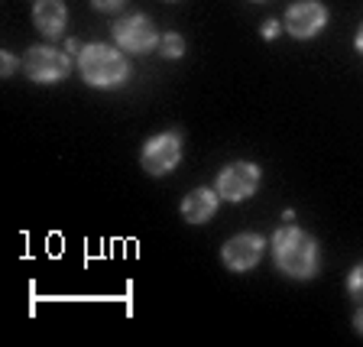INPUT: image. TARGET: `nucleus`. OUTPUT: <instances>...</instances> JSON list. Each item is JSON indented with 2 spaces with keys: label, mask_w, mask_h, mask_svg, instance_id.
Here are the masks:
<instances>
[{
  "label": "nucleus",
  "mask_w": 363,
  "mask_h": 347,
  "mask_svg": "<svg viewBox=\"0 0 363 347\" xmlns=\"http://www.w3.org/2000/svg\"><path fill=\"white\" fill-rule=\"evenodd\" d=\"M325 23H328V10L318 0H302V4L289 7V13H286V30L295 39L318 36V33L325 30Z\"/></svg>",
  "instance_id": "0eeeda50"
},
{
  "label": "nucleus",
  "mask_w": 363,
  "mask_h": 347,
  "mask_svg": "<svg viewBox=\"0 0 363 347\" xmlns=\"http://www.w3.org/2000/svg\"><path fill=\"white\" fill-rule=\"evenodd\" d=\"M33 23L36 30L49 39H59L65 33V23H68V10L62 0H36L33 7Z\"/></svg>",
  "instance_id": "1a4fd4ad"
},
{
  "label": "nucleus",
  "mask_w": 363,
  "mask_h": 347,
  "mask_svg": "<svg viewBox=\"0 0 363 347\" xmlns=\"http://www.w3.org/2000/svg\"><path fill=\"white\" fill-rule=\"evenodd\" d=\"M91 4H94L98 10H117V7L123 4V0H91Z\"/></svg>",
  "instance_id": "4468645a"
},
{
  "label": "nucleus",
  "mask_w": 363,
  "mask_h": 347,
  "mask_svg": "<svg viewBox=\"0 0 363 347\" xmlns=\"http://www.w3.org/2000/svg\"><path fill=\"white\" fill-rule=\"evenodd\" d=\"M113 39H117V45H121L123 53H136V55L150 53L152 45L159 43L156 30H152V23H150V16H143V13L123 16V20L113 26Z\"/></svg>",
  "instance_id": "20e7f679"
},
{
  "label": "nucleus",
  "mask_w": 363,
  "mask_h": 347,
  "mask_svg": "<svg viewBox=\"0 0 363 347\" xmlns=\"http://www.w3.org/2000/svg\"><path fill=\"white\" fill-rule=\"evenodd\" d=\"M82 75L91 88H117L127 78V59L104 43H91L82 49Z\"/></svg>",
  "instance_id": "f03ea898"
},
{
  "label": "nucleus",
  "mask_w": 363,
  "mask_h": 347,
  "mask_svg": "<svg viewBox=\"0 0 363 347\" xmlns=\"http://www.w3.org/2000/svg\"><path fill=\"white\" fill-rule=\"evenodd\" d=\"M272 257L286 276L292 280H308L318 270V243L298 227H282L272 237Z\"/></svg>",
  "instance_id": "f257e3e1"
},
{
  "label": "nucleus",
  "mask_w": 363,
  "mask_h": 347,
  "mask_svg": "<svg viewBox=\"0 0 363 347\" xmlns=\"http://www.w3.org/2000/svg\"><path fill=\"white\" fill-rule=\"evenodd\" d=\"M263 257V241L257 234H237L234 241H227L224 250H220V260H224L227 270L234 272H247L259 263Z\"/></svg>",
  "instance_id": "6e6552de"
},
{
  "label": "nucleus",
  "mask_w": 363,
  "mask_h": 347,
  "mask_svg": "<svg viewBox=\"0 0 363 347\" xmlns=\"http://www.w3.org/2000/svg\"><path fill=\"white\" fill-rule=\"evenodd\" d=\"M259 185V169L253 163H234L218 175V195L227 202H243L257 192Z\"/></svg>",
  "instance_id": "423d86ee"
},
{
  "label": "nucleus",
  "mask_w": 363,
  "mask_h": 347,
  "mask_svg": "<svg viewBox=\"0 0 363 347\" xmlns=\"http://www.w3.org/2000/svg\"><path fill=\"white\" fill-rule=\"evenodd\" d=\"M214 211H218V195L211 189H195L182 202V218L189 224H204L214 218Z\"/></svg>",
  "instance_id": "9d476101"
},
{
  "label": "nucleus",
  "mask_w": 363,
  "mask_h": 347,
  "mask_svg": "<svg viewBox=\"0 0 363 347\" xmlns=\"http://www.w3.org/2000/svg\"><path fill=\"white\" fill-rule=\"evenodd\" d=\"M347 289H350V299H354L357 305H363V263L350 270V276H347Z\"/></svg>",
  "instance_id": "f8f14e48"
},
{
  "label": "nucleus",
  "mask_w": 363,
  "mask_h": 347,
  "mask_svg": "<svg viewBox=\"0 0 363 347\" xmlns=\"http://www.w3.org/2000/svg\"><path fill=\"white\" fill-rule=\"evenodd\" d=\"M182 159L179 133H159L143 146V169L150 175H169Z\"/></svg>",
  "instance_id": "39448f33"
},
{
  "label": "nucleus",
  "mask_w": 363,
  "mask_h": 347,
  "mask_svg": "<svg viewBox=\"0 0 363 347\" xmlns=\"http://www.w3.org/2000/svg\"><path fill=\"white\" fill-rule=\"evenodd\" d=\"M357 53H363V26H360V33H357Z\"/></svg>",
  "instance_id": "f3484780"
},
{
  "label": "nucleus",
  "mask_w": 363,
  "mask_h": 347,
  "mask_svg": "<svg viewBox=\"0 0 363 347\" xmlns=\"http://www.w3.org/2000/svg\"><path fill=\"white\" fill-rule=\"evenodd\" d=\"M263 36H266V39L279 36V23H276V20H269V23H266V26H263Z\"/></svg>",
  "instance_id": "2eb2a0df"
},
{
  "label": "nucleus",
  "mask_w": 363,
  "mask_h": 347,
  "mask_svg": "<svg viewBox=\"0 0 363 347\" xmlns=\"http://www.w3.org/2000/svg\"><path fill=\"white\" fill-rule=\"evenodd\" d=\"M159 53L166 55V59H182L185 55V39L179 33H166V36L159 39Z\"/></svg>",
  "instance_id": "9b49d317"
},
{
  "label": "nucleus",
  "mask_w": 363,
  "mask_h": 347,
  "mask_svg": "<svg viewBox=\"0 0 363 347\" xmlns=\"http://www.w3.org/2000/svg\"><path fill=\"white\" fill-rule=\"evenodd\" d=\"M0 68H4V78H10L16 72V59L10 53H4V55H0Z\"/></svg>",
  "instance_id": "ddd939ff"
},
{
  "label": "nucleus",
  "mask_w": 363,
  "mask_h": 347,
  "mask_svg": "<svg viewBox=\"0 0 363 347\" xmlns=\"http://www.w3.org/2000/svg\"><path fill=\"white\" fill-rule=\"evenodd\" d=\"M23 68H26V75L39 84H52V82H62L68 75V68H72V59L68 53H59L52 45H33L26 59H23Z\"/></svg>",
  "instance_id": "7ed1b4c3"
},
{
  "label": "nucleus",
  "mask_w": 363,
  "mask_h": 347,
  "mask_svg": "<svg viewBox=\"0 0 363 347\" xmlns=\"http://www.w3.org/2000/svg\"><path fill=\"white\" fill-rule=\"evenodd\" d=\"M354 328L363 334V312H357V318H354Z\"/></svg>",
  "instance_id": "dca6fc26"
}]
</instances>
